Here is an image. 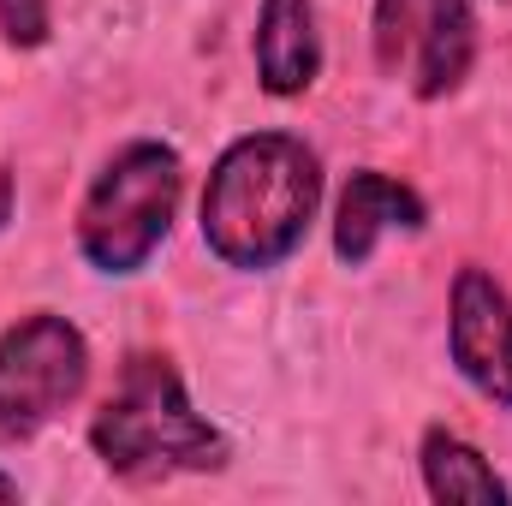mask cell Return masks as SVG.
I'll list each match as a JSON object with an SVG mask.
<instances>
[{
  "mask_svg": "<svg viewBox=\"0 0 512 506\" xmlns=\"http://www.w3.org/2000/svg\"><path fill=\"white\" fill-rule=\"evenodd\" d=\"M322 197H328L322 155L298 131H239L203 173L197 239L227 274H274L310 245Z\"/></svg>",
  "mask_w": 512,
  "mask_h": 506,
  "instance_id": "1",
  "label": "cell"
},
{
  "mask_svg": "<svg viewBox=\"0 0 512 506\" xmlns=\"http://www.w3.org/2000/svg\"><path fill=\"white\" fill-rule=\"evenodd\" d=\"M84 441L114 483H167V477H221L233 465V441L209 411H197L191 387L167 352H131L114 387L96 399Z\"/></svg>",
  "mask_w": 512,
  "mask_h": 506,
  "instance_id": "2",
  "label": "cell"
},
{
  "mask_svg": "<svg viewBox=\"0 0 512 506\" xmlns=\"http://www.w3.org/2000/svg\"><path fill=\"white\" fill-rule=\"evenodd\" d=\"M185 209V155L167 137H126L84 185L72 215L78 262L102 280H137Z\"/></svg>",
  "mask_w": 512,
  "mask_h": 506,
  "instance_id": "3",
  "label": "cell"
},
{
  "mask_svg": "<svg viewBox=\"0 0 512 506\" xmlns=\"http://www.w3.org/2000/svg\"><path fill=\"white\" fill-rule=\"evenodd\" d=\"M96 376L90 334L60 310H24L0 328V447L48 435Z\"/></svg>",
  "mask_w": 512,
  "mask_h": 506,
  "instance_id": "4",
  "label": "cell"
},
{
  "mask_svg": "<svg viewBox=\"0 0 512 506\" xmlns=\"http://www.w3.org/2000/svg\"><path fill=\"white\" fill-rule=\"evenodd\" d=\"M447 364L483 405L512 411V292L483 262H459L447 286Z\"/></svg>",
  "mask_w": 512,
  "mask_h": 506,
  "instance_id": "5",
  "label": "cell"
},
{
  "mask_svg": "<svg viewBox=\"0 0 512 506\" xmlns=\"http://www.w3.org/2000/svg\"><path fill=\"white\" fill-rule=\"evenodd\" d=\"M429 227V203L417 185H405L399 173L387 167H352L346 185L334 191V209H328V251L340 268H370L376 251L387 239H417Z\"/></svg>",
  "mask_w": 512,
  "mask_h": 506,
  "instance_id": "6",
  "label": "cell"
},
{
  "mask_svg": "<svg viewBox=\"0 0 512 506\" xmlns=\"http://www.w3.org/2000/svg\"><path fill=\"white\" fill-rule=\"evenodd\" d=\"M251 66H256V90L268 102H298L322 84L328 48H322L316 0H262L256 6Z\"/></svg>",
  "mask_w": 512,
  "mask_h": 506,
  "instance_id": "7",
  "label": "cell"
},
{
  "mask_svg": "<svg viewBox=\"0 0 512 506\" xmlns=\"http://www.w3.org/2000/svg\"><path fill=\"white\" fill-rule=\"evenodd\" d=\"M477 48H483L477 0H429L423 24H417V42H411V96L423 108L459 96L465 78L477 72Z\"/></svg>",
  "mask_w": 512,
  "mask_h": 506,
  "instance_id": "8",
  "label": "cell"
},
{
  "mask_svg": "<svg viewBox=\"0 0 512 506\" xmlns=\"http://www.w3.org/2000/svg\"><path fill=\"white\" fill-rule=\"evenodd\" d=\"M417 483L435 506H512V483L495 471V459L447 423L417 435Z\"/></svg>",
  "mask_w": 512,
  "mask_h": 506,
  "instance_id": "9",
  "label": "cell"
},
{
  "mask_svg": "<svg viewBox=\"0 0 512 506\" xmlns=\"http://www.w3.org/2000/svg\"><path fill=\"white\" fill-rule=\"evenodd\" d=\"M423 6H429V0H376V6H370V54H376V72H382V78H399V66L411 60Z\"/></svg>",
  "mask_w": 512,
  "mask_h": 506,
  "instance_id": "10",
  "label": "cell"
},
{
  "mask_svg": "<svg viewBox=\"0 0 512 506\" xmlns=\"http://www.w3.org/2000/svg\"><path fill=\"white\" fill-rule=\"evenodd\" d=\"M0 42L12 54H42L54 42V0H0Z\"/></svg>",
  "mask_w": 512,
  "mask_h": 506,
  "instance_id": "11",
  "label": "cell"
},
{
  "mask_svg": "<svg viewBox=\"0 0 512 506\" xmlns=\"http://www.w3.org/2000/svg\"><path fill=\"white\" fill-rule=\"evenodd\" d=\"M12 215H18V173L0 161V233L12 227Z\"/></svg>",
  "mask_w": 512,
  "mask_h": 506,
  "instance_id": "12",
  "label": "cell"
},
{
  "mask_svg": "<svg viewBox=\"0 0 512 506\" xmlns=\"http://www.w3.org/2000/svg\"><path fill=\"white\" fill-rule=\"evenodd\" d=\"M0 501H24V489H18V477H12V471H0Z\"/></svg>",
  "mask_w": 512,
  "mask_h": 506,
  "instance_id": "13",
  "label": "cell"
},
{
  "mask_svg": "<svg viewBox=\"0 0 512 506\" xmlns=\"http://www.w3.org/2000/svg\"><path fill=\"white\" fill-rule=\"evenodd\" d=\"M501 6H507V0H501Z\"/></svg>",
  "mask_w": 512,
  "mask_h": 506,
  "instance_id": "14",
  "label": "cell"
}]
</instances>
